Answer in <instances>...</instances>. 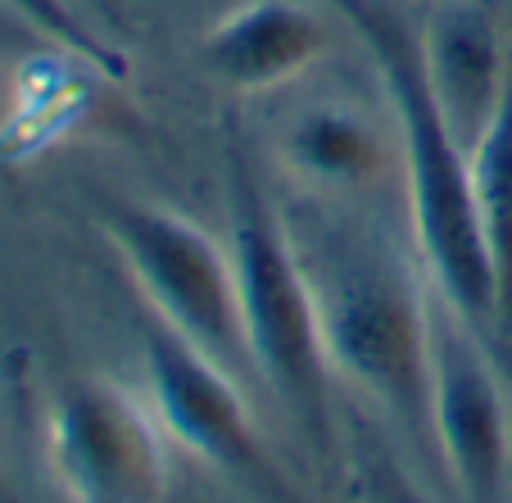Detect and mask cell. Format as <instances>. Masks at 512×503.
I'll return each instance as SVG.
<instances>
[{
    "mask_svg": "<svg viewBox=\"0 0 512 503\" xmlns=\"http://www.w3.org/2000/svg\"><path fill=\"white\" fill-rule=\"evenodd\" d=\"M327 5L349 23V32L377 64L386 105L399 123L413 236L440 291V304L458 313L481 340H494V277L476 227L472 164L435 100L422 37L386 0H327Z\"/></svg>",
    "mask_w": 512,
    "mask_h": 503,
    "instance_id": "1",
    "label": "cell"
},
{
    "mask_svg": "<svg viewBox=\"0 0 512 503\" xmlns=\"http://www.w3.org/2000/svg\"><path fill=\"white\" fill-rule=\"evenodd\" d=\"M241 291V318L259 381L286 404L318 449L331 445V358L322 340V313L304 277L300 250L286 218L259 177L236 159L232 168V232H227Z\"/></svg>",
    "mask_w": 512,
    "mask_h": 503,
    "instance_id": "3",
    "label": "cell"
},
{
    "mask_svg": "<svg viewBox=\"0 0 512 503\" xmlns=\"http://www.w3.org/2000/svg\"><path fill=\"white\" fill-rule=\"evenodd\" d=\"M422 55L449 132L463 150H472L508 87L512 37H503L499 23L476 5H449L426 23Z\"/></svg>",
    "mask_w": 512,
    "mask_h": 503,
    "instance_id": "9",
    "label": "cell"
},
{
    "mask_svg": "<svg viewBox=\"0 0 512 503\" xmlns=\"http://www.w3.org/2000/svg\"><path fill=\"white\" fill-rule=\"evenodd\" d=\"M431 440L467 503L508 499V395L485 358V340L445 304L431 309Z\"/></svg>",
    "mask_w": 512,
    "mask_h": 503,
    "instance_id": "7",
    "label": "cell"
},
{
    "mask_svg": "<svg viewBox=\"0 0 512 503\" xmlns=\"http://www.w3.org/2000/svg\"><path fill=\"white\" fill-rule=\"evenodd\" d=\"M0 5H10L14 14H23L59 55L91 64L100 78L114 82V87H123V82L132 78V64H127L123 50L100 37L96 28H87V19H82L68 0H0Z\"/></svg>",
    "mask_w": 512,
    "mask_h": 503,
    "instance_id": "12",
    "label": "cell"
},
{
    "mask_svg": "<svg viewBox=\"0 0 512 503\" xmlns=\"http://www.w3.org/2000/svg\"><path fill=\"white\" fill-rule=\"evenodd\" d=\"M327 55V19L304 0H236L200 37V59L223 87L263 96L304 78Z\"/></svg>",
    "mask_w": 512,
    "mask_h": 503,
    "instance_id": "8",
    "label": "cell"
},
{
    "mask_svg": "<svg viewBox=\"0 0 512 503\" xmlns=\"http://www.w3.org/2000/svg\"><path fill=\"white\" fill-rule=\"evenodd\" d=\"M100 232L114 245L123 272L141 291L145 309L236 381L259 377L241 318V291L227 250L209 227L150 200H109Z\"/></svg>",
    "mask_w": 512,
    "mask_h": 503,
    "instance_id": "4",
    "label": "cell"
},
{
    "mask_svg": "<svg viewBox=\"0 0 512 503\" xmlns=\"http://www.w3.org/2000/svg\"><path fill=\"white\" fill-rule=\"evenodd\" d=\"M0 503H14V499H10V485H5V476H0Z\"/></svg>",
    "mask_w": 512,
    "mask_h": 503,
    "instance_id": "13",
    "label": "cell"
},
{
    "mask_svg": "<svg viewBox=\"0 0 512 503\" xmlns=\"http://www.w3.org/2000/svg\"><path fill=\"white\" fill-rule=\"evenodd\" d=\"M141 363L145 399L173 445H182L213 472H227L263 494H281L277 463L232 372L218 368L173 327H164L155 313H145L141 322Z\"/></svg>",
    "mask_w": 512,
    "mask_h": 503,
    "instance_id": "6",
    "label": "cell"
},
{
    "mask_svg": "<svg viewBox=\"0 0 512 503\" xmlns=\"http://www.w3.org/2000/svg\"><path fill=\"white\" fill-rule=\"evenodd\" d=\"M472 204L494 277V340L512 354V73L494 118L467 150Z\"/></svg>",
    "mask_w": 512,
    "mask_h": 503,
    "instance_id": "11",
    "label": "cell"
},
{
    "mask_svg": "<svg viewBox=\"0 0 512 503\" xmlns=\"http://www.w3.org/2000/svg\"><path fill=\"white\" fill-rule=\"evenodd\" d=\"M281 159L318 195H363L377 191L395 168L390 141L363 109L313 105L281 136Z\"/></svg>",
    "mask_w": 512,
    "mask_h": 503,
    "instance_id": "10",
    "label": "cell"
},
{
    "mask_svg": "<svg viewBox=\"0 0 512 503\" xmlns=\"http://www.w3.org/2000/svg\"><path fill=\"white\" fill-rule=\"evenodd\" d=\"M46 454L68 503H164L168 436L150 399L114 377H73L50 399Z\"/></svg>",
    "mask_w": 512,
    "mask_h": 503,
    "instance_id": "5",
    "label": "cell"
},
{
    "mask_svg": "<svg viewBox=\"0 0 512 503\" xmlns=\"http://www.w3.org/2000/svg\"><path fill=\"white\" fill-rule=\"evenodd\" d=\"M295 250L322 313L331 372L386 408L408 440H431V304L363 236L313 232Z\"/></svg>",
    "mask_w": 512,
    "mask_h": 503,
    "instance_id": "2",
    "label": "cell"
}]
</instances>
